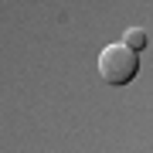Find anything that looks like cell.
<instances>
[{
  "label": "cell",
  "instance_id": "obj_1",
  "mask_svg": "<svg viewBox=\"0 0 153 153\" xmlns=\"http://www.w3.org/2000/svg\"><path fill=\"white\" fill-rule=\"evenodd\" d=\"M136 71H140V58H136V51H129L123 41L102 48V55H99V75L109 85H129L133 78H136Z\"/></svg>",
  "mask_w": 153,
  "mask_h": 153
},
{
  "label": "cell",
  "instance_id": "obj_2",
  "mask_svg": "<svg viewBox=\"0 0 153 153\" xmlns=\"http://www.w3.org/2000/svg\"><path fill=\"white\" fill-rule=\"evenodd\" d=\"M123 44H126L129 51H146V44H150V34L143 31V27H129V31L123 34Z\"/></svg>",
  "mask_w": 153,
  "mask_h": 153
}]
</instances>
